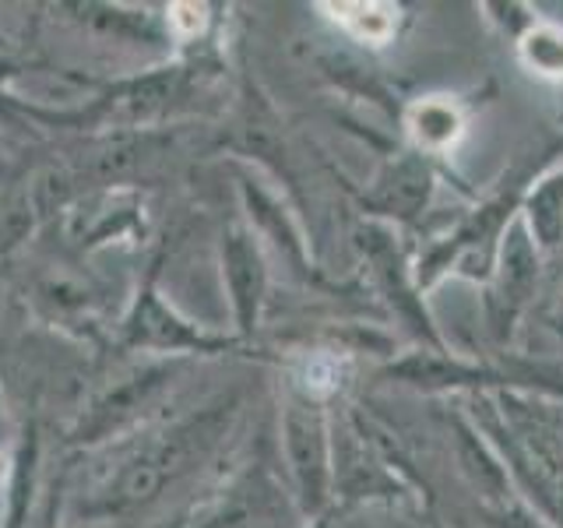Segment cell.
<instances>
[{
    "label": "cell",
    "instance_id": "cell-1",
    "mask_svg": "<svg viewBox=\"0 0 563 528\" xmlns=\"http://www.w3.org/2000/svg\"><path fill=\"white\" fill-rule=\"evenodd\" d=\"M324 11L345 32H352L360 43H369V46L387 43L398 25V11L387 4H324Z\"/></svg>",
    "mask_w": 563,
    "mask_h": 528
},
{
    "label": "cell",
    "instance_id": "cell-2",
    "mask_svg": "<svg viewBox=\"0 0 563 528\" xmlns=\"http://www.w3.org/2000/svg\"><path fill=\"white\" fill-rule=\"evenodd\" d=\"M412 134L419 145L427 148H448L462 134V120L444 102H427V106H416L412 113Z\"/></svg>",
    "mask_w": 563,
    "mask_h": 528
},
{
    "label": "cell",
    "instance_id": "cell-3",
    "mask_svg": "<svg viewBox=\"0 0 563 528\" xmlns=\"http://www.w3.org/2000/svg\"><path fill=\"white\" fill-rule=\"evenodd\" d=\"M205 8L201 4H173L169 8V25L176 29V35H184V40H190V35H198L205 29Z\"/></svg>",
    "mask_w": 563,
    "mask_h": 528
}]
</instances>
